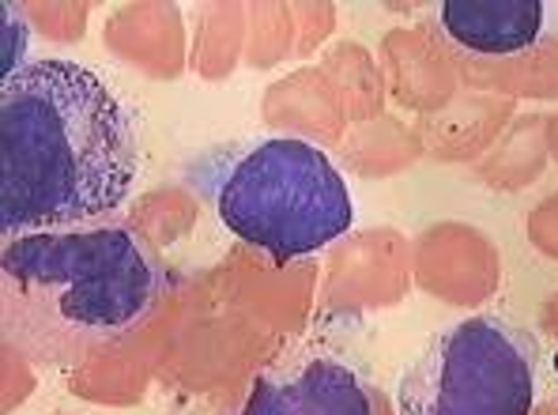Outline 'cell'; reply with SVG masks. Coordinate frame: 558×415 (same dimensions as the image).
I'll list each match as a JSON object with an SVG mask.
<instances>
[{"mask_svg":"<svg viewBox=\"0 0 558 415\" xmlns=\"http://www.w3.org/2000/svg\"><path fill=\"white\" fill-rule=\"evenodd\" d=\"M539 344L498 314L438 329L404 366L397 415H529L536 404Z\"/></svg>","mask_w":558,"mask_h":415,"instance_id":"cell-4","label":"cell"},{"mask_svg":"<svg viewBox=\"0 0 558 415\" xmlns=\"http://www.w3.org/2000/svg\"><path fill=\"white\" fill-rule=\"evenodd\" d=\"M0 268L15 288V325L49 329V347L121 337L167 288L162 265L125 227L27 234L8 242Z\"/></svg>","mask_w":558,"mask_h":415,"instance_id":"cell-2","label":"cell"},{"mask_svg":"<svg viewBox=\"0 0 558 415\" xmlns=\"http://www.w3.org/2000/svg\"><path fill=\"white\" fill-rule=\"evenodd\" d=\"M441 27L457 46L472 53H521L544 30V4L539 0H449L441 4Z\"/></svg>","mask_w":558,"mask_h":415,"instance_id":"cell-6","label":"cell"},{"mask_svg":"<svg viewBox=\"0 0 558 415\" xmlns=\"http://www.w3.org/2000/svg\"><path fill=\"white\" fill-rule=\"evenodd\" d=\"M555 370H558V355H555Z\"/></svg>","mask_w":558,"mask_h":415,"instance_id":"cell-7","label":"cell"},{"mask_svg":"<svg viewBox=\"0 0 558 415\" xmlns=\"http://www.w3.org/2000/svg\"><path fill=\"white\" fill-rule=\"evenodd\" d=\"M193 182L234 239L272 260L317 254L355 223L348 178L317 144L299 136L211 151L196 162Z\"/></svg>","mask_w":558,"mask_h":415,"instance_id":"cell-3","label":"cell"},{"mask_svg":"<svg viewBox=\"0 0 558 415\" xmlns=\"http://www.w3.org/2000/svg\"><path fill=\"white\" fill-rule=\"evenodd\" d=\"M136 182L129 110L92 69L64 57L0 84V234L80 227L121 208Z\"/></svg>","mask_w":558,"mask_h":415,"instance_id":"cell-1","label":"cell"},{"mask_svg":"<svg viewBox=\"0 0 558 415\" xmlns=\"http://www.w3.org/2000/svg\"><path fill=\"white\" fill-rule=\"evenodd\" d=\"M242 415H374V401L351 363L302 355L260 374Z\"/></svg>","mask_w":558,"mask_h":415,"instance_id":"cell-5","label":"cell"}]
</instances>
